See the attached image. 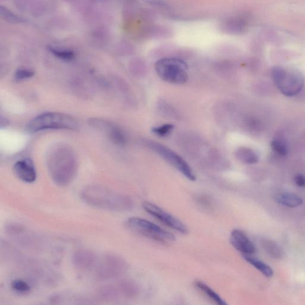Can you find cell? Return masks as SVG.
Returning <instances> with one entry per match:
<instances>
[{"instance_id": "1", "label": "cell", "mask_w": 305, "mask_h": 305, "mask_svg": "<svg viewBox=\"0 0 305 305\" xmlns=\"http://www.w3.org/2000/svg\"><path fill=\"white\" fill-rule=\"evenodd\" d=\"M47 166L50 177L60 186H66L72 181L77 170L75 153L70 147L58 145L49 150Z\"/></svg>"}, {"instance_id": "2", "label": "cell", "mask_w": 305, "mask_h": 305, "mask_svg": "<svg viewBox=\"0 0 305 305\" xmlns=\"http://www.w3.org/2000/svg\"><path fill=\"white\" fill-rule=\"evenodd\" d=\"M82 199L94 208L112 211H125L131 208V203L126 196L108 188L91 185L81 193Z\"/></svg>"}, {"instance_id": "3", "label": "cell", "mask_w": 305, "mask_h": 305, "mask_svg": "<svg viewBox=\"0 0 305 305\" xmlns=\"http://www.w3.org/2000/svg\"><path fill=\"white\" fill-rule=\"evenodd\" d=\"M272 78L275 86L286 96H294L304 87L303 76L293 69L277 66L272 71Z\"/></svg>"}, {"instance_id": "4", "label": "cell", "mask_w": 305, "mask_h": 305, "mask_svg": "<svg viewBox=\"0 0 305 305\" xmlns=\"http://www.w3.org/2000/svg\"><path fill=\"white\" fill-rule=\"evenodd\" d=\"M78 124L72 117L59 113H46L32 119L28 130L32 133L47 129H76Z\"/></svg>"}, {"instance_id": "5", "label": "cell", "mask_w": 305, "mask_h": 305, "mask_svg": "<svg viewBox=\"0 0 305 305\" xmlns=\"http://www.w3.org/2000/svg\"><path fill=\"white\" fill-rule=\"evenodd\" d=\"M158 75L164 81L172 84H184L188 80V65L177 58H164L155 65Z\"/></svg>"}, {"instance_id": "6", "label": "cell", "mask_w": 305, "mask_h": 305, "mask_svg": "<svg viewBox=\"0 0 305 305\" xmlns=\"http://www.w3.org/2000/svg\"><path fill=\"white\" fill-rule=\"evenodd\" d=\"M127 224L130 229L159 242L168 243L176 240V237L171 233L146 219L132 217L128 220Z\"/></svg>"}, {"instance_id": "7", "label": "cell", "mask_w": 305, "mask_h": 305, "mask_svg": "<svg viewBox=\"0 0 305 305\" xmlns=\"http://www.w3.org/2000/svg\"><path fill=\"white\" fill-rule=\"evenodd\" d=\"M147 145L151 150L157 153L167 162L171 164L187 179L192 181H195L196 177L192 168L179 154L175 152L171 148L166 147L165 145L158 143L148 142Z\"/></svg>"}, {"instance_id": "8", "label": "cell", "mask_w": 305, "mask_h": 305, "mask_svg": "<svg viewBox=\"0 0 305 305\" xmlns=\"http://www.w3.org/2000/svg\"><path fill=\"white\" fill-rule=\"evenodd\" d=\"M128 268V264L123 258L114 254H108L98 266L96 274L101 280L116 279L126 274Z\"/></svg>"}, {"instance_id": "9", "label": "cell", "mask_w": 305, "mask_h": 305, "mask_svg": "<svg viewBox=\"0 0 305 305\" xmlns=\"http://www.w3.org/2000/svg\"><path fill=\"white\" fill-rule=\"evenodd\" d=\"M143 208L145 212L150 215L151 216L161 221V223L171 228L172 230L177 231V232L182 234H186L188 233V229L184 224L176 217L172 216L168 212L164 211L163 209L157 205L148 201H144L143 203Z\"/></svg>"}, {"instance_id": "10", "label": "cell", "mask_w": 305, "mask_h": 305, "mask_svg": "<svg viewBox=\"0 0 305 305\" xmlns=\"http://www.w3.org/2000/svg\"><path fill=\"white\" fill-rule=\"evenodd\" d=\"M230 241L236 250L243 256H251L255 253V246L243 231L237 229L232 231Z\"/></svg>"}, {"instance_id": "11", "label": "cell", "mask_w": 305, "mask_h": 305, "mask_svg": "<svg viewBox=\"0 0 305 305\" xmlns=\"http://www.w3.org/2000/svg\"><path fill=\"white\" fill-rule=\"evenodd\" d=\"M15 176L21 181L33 183L36 179V172L33 161L30 158L20 159L14 164L13 168Z\"/></svg>"}, {"instance_id": "12", "label": "cell", "mask_w": 305, "mask_h": 305, "mask_svg": "<svg viewBox=\"0 0 305 305\" xmlns=\"http://www.w3.org/2000/svg\"><path fill=\"white\" fill-rule=\"evenodd\" d=\"M96 255L91 251L85 249L77 251L72 256L73 267L79 270L91 269L96 264Z\"/></svg>"}, {"instance_id": "13", "label": "cell", "mask_w": 305, "mask_h": 305, "mask_svg": "<svg viewBox=\"0 0 305 305\" xmlns=\"http://www.w3.org/2000/svg\"><path fill=\"white\" fill-rule=\"evenodd\" d=\"M95 126L103 130L108 136L116 144L123 145L126 144V137L124 132L121 129L113 125L104 123V122H95Z\"/></svg>"}, {"instance_id": "14", "label": "cell", "mask_w": 305, "mask_h": 305, "mask_svg": "<svg viewBox=\"0 0 305 305\" xmlns=\"http://www.w3.org/2000/svg\"><path fill=\"white\" fill-rule=\"evenodd\" d=\"M194 286L212 304L214 305H229L213 288L201 281H195L194 283Z\"/></svg>"}, {"instance_id": "15", "label": "cell", "mask_w": 305, "mask_h": 305, "mask_svg": "<svg viewBox=\"0 0 305 305\" xmlns=\"http://www.w3.org/2000/svg\"><path fill=\"white\" fill-rule=\"evenodd\" d=\"M117 288L119 294L125 298L132 299L136 298L140 293V287L134 280L126 278L120 281L118 284Z\"/></svg>"}, {"instance_id": "16", "label": "cell", "mask_w": 305, "mask_h": 305, "mask_svg": "<svg viewBox=\"0 0 305 305\" xmlns=\"http://www.w3.org/2000/svg\"><path fill=\"white\" fill-rule=\"evenodd\" d=\"M98 299L103 302H112L118 298L119 292L117 287L111 285L103 286L97 289Z\"/></svg>"}, {"instance_id": "17", "label": "cell", "mask_w": 305, "mask_h": 305, "mask_svg": "<svg viewBox=\"0 0 305 305\" xmlns=\"http://www.w3.org/2000/svg\"><path fill=\"white\" fill-rule=\"evenodd\" d=\"M235 155L236 158L243 163L253 164L259 161L258 155L251 148L240 147L236 150Z\"/></svg>"}, {"instance_id": "18", "label": "cell", "mask_w": 305, "mask_h": 305, "mask_svg": "<svg viewBox=\"0 0 305 305\" xmlns=\"http://www.w3.org/2000/svg\"><path fill=\"white\" fill-rule=\"evenodd\" d=\"M276 201L281 205L296 208L303 203V200L298 196L291 193H282L276 196Z\"/></svg>"}, {"instance_id": "19", "label": "cell", "mask_w": 305, "mask_h": 305, "mask_svg": "<svg viewBox=\"0 0 305 305\" xmlns=\"http://www.w3.org/2000/svg\"><path fill=\"white\" fill-rule=\"evenodd\" d=\"M243 258L249 264L252 265L256 269L259 270L265 277H271L274 275V271H273L269 265L265 264L264 262L251 256H243Z\"/></svg>"}, {"instance_id": "20", "label": "cell", "mask_w": 305, "mask_h": 305, "mask_svg": "<svg viewBox=\"0 0 305 305\" xmlns=\"http://www.w3.org/2000/svg\"><path fill=\"white\" fill-rule=\"evenodd\" d=\"M264 249L266 252L270 257L275 259H280L282 258L283 253L281 249L277 245L272 241L265 240L263 244Z\"/></svg>"}, {"instance_id": "21", "label": "cell", "mask_w": 305, "mask_h": 305, "mask_svg": "<svg viewBox=\"0 0 305 305\" xmlns=\"http://www.w3.org/2000/svg\"><path fill=\"white\" fill-rule=\"evenodd\" d=\"M174 126L172 124H164L163 126L155 127L152 128L153 133L158 135L159 137H164L168 136L173 131Z\"/></svg>"}, {"instance_id": "22", "label": "cell", "mask_w": 305, "mask_h": 305, "mask_svg": "<svg viewBox=\"0 0 305 305\" xmlns=\"http://www.w3.org/2000/svg\"><path fill=\"white\" fill-rule=\"evenodd\" d=\"M12 287L19 293H27L30 290L28 284L22 280H15L12 283Z\"/></svg>"}, {"instance_id": "23", "label": "cell", "mask_w": 305, "mask_h": 305, "mask_svg": "<svg viewBox=\"0 0 305 305\" xmlns=\"http://www.w3.org/2000/svg\"><path fill=\"white\" fill-rule=\"evenodd\" d=\"M271 148L272 150L274 151L275 153L278 154L281 156H286L288 152V149L287 146L284 144L283 142L279 141H273L271 143Z\"/></svg>"}, {"instance_id": "24", "label": "cell", "mask_w": 305, "mask_h": 305, "mask_svg": "<svg viewBox=\"0 0 305 305\" xmlns=\"http://www.w3.org/2000/svg\"><path fill=\"white\" fill-rule=\"evenodd\" d=\"M50 51L56 56L62 58L63 59H71L73 57V53L72 52L57 50L53 49V48H50Z\"/></svg>"}, {"instance_id": "25", "label": "cell", "mask_w": 305, "mask_h": 305, "mask_svg": "<svg viewBox=\"0 0 305 305\" xmlns=\"http://www.w3.org/2000/svg\"><path fill=\"white\" fill-rule=\"evenodd\" d=\"M33 72L28 70H19L15 73V78L17 79H22L30 78L33 75Z\"/></svg>"}, {"instance_id": "26", "label": "cell", "mask_w": 305, "mask_h": 305, "mask_svg": "<svg viewBox=\"0 0 305 305\" xmlns=\"http://www.w3.org/2000/svg\"><path fill=\"white\" fill-rule=\"evenodd\" d=\"M294 181L298 186L302 187H305V177L304 176H302V175L296 176L294 177Z\"/></svg>"}, {"instance_id": "27", "label": "cell", "mask_w": 305, "mask_h": 305, "mask_svg": "<svg viewBox=\"0 0 305 305\" xmlns=\"http://www.w3.org/2000/svg\"><path fill=\"white\" fill-rule=\"evenodd\" d=\"M75 305H94V304L88 300H81V301L77 302Z\"/></svg>"}]
</instances>
